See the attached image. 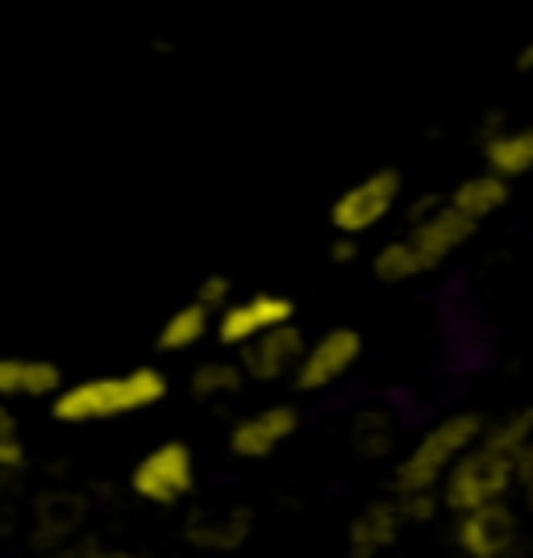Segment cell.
<instances>
[{
    "instance_id": "20",
    "label": "cell",
    "mask_w": 533,
    "mask_h": 558,
    "mask_svg": "<svg viewBox=\"0 0 533 558\" xmlns=\"http://www.w3.org/2000/svg\"><path fill=\"white\" fill-rule=\"evenodd\" d=\"M350 446L363 463H379L388 459L396 446V417L384 413V409H363L354 425H350Z\"/></svg>"
},
{
    "instance_id": "9",
    "label": "cell",
    "mask_w": 533,
    "mask_h": 558,
    "mask_svg": "<svg viewBox=\"0 0 533 558\" xmlns=\"http://www.w3.org/2000/svg\"><path fill=\"white\" fill-rule=\"evenodd\" d=\"M288 322H296V301L292 296H283V292H251V296L230 301L217 313L213 338H217V347L238 350L246 342H255L258 333L288 326Z\"/></svg>"
},
{
    "instance_id": "6",
    "label": "cell",
    "mask_w": 533,
    "mask_h": 558,
    "mask_svg": "<svg viewBox=\"0 0 533 558\" xmlns=\"http://www.w3.org/2000/svg\"><path fill=\"white\" fill-rule=\"evenodd\" d=\"M404 196V175L396 167H379L367 171L363 180H354L350 187H342L329 205V230L338 238H363L375 226H384L396 213Z\"/></svg>"
},
{
    "instance_id": "8",
    "label": "cell",
    "mask_w": 533,
    "mask_h": 558,
    "mask_svg": "<svg viewBox=\"0 0 533 558\" xmlns=\"http://www.w3.org/2000/svg\"><path fill=\"white\" fill-rule=\"evenodd\" d=\"M363 333L354 326H334L317 333L308 347H304V359L296 375H292V384H296V392H325V388H334V384H342L354 367H359V359H363Z\"/></svg>"
},
{
    "instance_id": "2",
    "label": "cell",
    "mask_w": 533,
    "mask_h": 558,
    "mask_svg": "<svg viewBox=\"0 0 533 558\" xmlns=\"http://www.w3.org/2000/svg\"><path fill=\"white\" fill-rule=\"evenodd\" d=\"M171 392V379L162 367H130L117 375H93L80 384H63V392L50 400V417L59 425H100V421L134 417L162 404Z\"/></svg>"
},
{
    "instance_id": "23",
    "label": "cell",
    "mask_w": 533,
    "mask_h": 558,
    "mask_svg": "<svg viewBox=\"0 0 533 558\" xmlns=\"http://www.w3.org/2000/svg\"><path fill=\"white\" fill-rule=\"evenodd\" d=\"M50 558H138L134 550H125V546H109V542H100L93 534H80L75 542H68L59 555Z\"/></svg>"
},
{
    "instance_id": "16",
    "label": "cell",
    "mask_w": 533,
    "mask_h": 558,
    "mask_svg": "<svg viewBox=\"0 0 533 558\" xmlns=\"http://www.w3.org/2000/svg\"><path fill=\"white\" fill-rule=\"evenodd\" d=\"M213 326H217V313L205 301L192 296V301H184L180 308H171L162 317L159 333H155V350L159 354H187V350H196L209 338Z\"/></svg>"
},
{
    "instance_id": "5",
    "label": "cell",
    "mask_w": 533,
    "mask_h": 558,
    "mask_svg": "<svg viewBox=\"0 0 533 558\" xmlns=\"http://www.w3.org/2000/svg\"><path fill=\"white\" fill-rule=\"evenodd\" d=\"M130 492H134V500L150 505V509H175V505L192 500V492H196L192 446L184 438H167V442L150 446L130 471Z\"/></svg>"
},
{
    "instance_id": "24",
    "label": "cell",
    "mask_w": 533,
    "mask_h": 558,
    "mask_svg": "<svg viewBox=\"0 0 533 558\" xmlns=\"http://www.w3.org/2000/svg\"><path fill=\"white\" fill-rule=\"evenodd\" d=\"M230 292H233L230 276H209V279H201V288H196V301H205L213 313H221V308L233 301Z\"/></svg>"
},
{
    "instance_id": "26",
    "label": "cell",
    "mask_w": 533,
    "mask_h": 558,
    "mask_svg": "<svg viewBox=\"0 0 533 558\" xmlns=\"http://www.w3.org/2000/svg\"><path fill=\"white\" fill-rule=\"evenodd\" d=\"M334 238H338V233H334ZM350 258H354V238H338V242H334V263H350Z\"/></svg>"
},
{
    "instance_id": "13",
    "label": "cell",
    "mask_w": 533,
    "mask_h": 558,
    "mask_svg": "<svg viewBox=\"0 0 533 558\" xmlns=\"http://www.w3.org/2000/svg\"><path fill=\"white\" fill-rule=\"evenodd\" d=\"M409 521L396 505V496L372 500L350 517L347 525V558H384L388 550H396V542L404 537Z\"/></svg>"
},
{
    "instance_id": "11",
    "label": "cell",
    "mask_w": 533,
    "mask_h": 558,
    "mask_svg": "<svg viewBox=\"0 0 533 558\" xmlns=\"http://www.w3.org/2000/svg\"><path fill=\"white\" fill-rule=\"evenodd\" d=\"M304 347H308L304 329L296 322H288V326L267 329V333H258L255 342L238 347V363H242V372H246L251 384H279V379L296 375Z\"/></svg>"
},
{
    "instance_id": "25",
    "label": "cell",
    "mask_w": 533,
    "mask_h": 558,
    "mask_svg": "<svg viewBox=\"0 0 533 558\" xmlns=\"http://www.w3.org/2000/svg\"><path fill=\"white\" fill-rule=\"evenodd\" d=\"M517 492H521L525 509L533 512V442L525 446V454H521V466H517Z\"/></svg>"
},
{
    "instance_id": "21",
    "label": "cell",
    "mask_w": 533,
    "mask_h": 558,
    "mask_svg": "<svg viewBox=\"0 0 533 558\" xmlns=\"http://www.w3.org/2000/svg\"><path fill=\"white\" fill-rule=\"evenodd\" d=\"M25 466V442L17 434V417L9 404H0V475L9 471H22Z\"/></svg>"
},
{
    "instance_id": "18",
    "label": "cell",
    "mask_w": 533,
    "mask_h": 558,
    "mask_svg": "<svg viewBox=\"0 0 533 558\" xmlns=\"http://www.w3.org/2000/svg\"><path fill=\"white\" fill-rule=\"evenodd\" d=\"M251 379L242 372V363H238V354H221V359H205V363H196V372L187 379V392L192 400H201V404H226L233 396H242Z\"/></svg>"
},
{
    "instance_id": "14",
    "label": "cell",
    "mask_w": 533,
    "mask_h": 558,
    "mask_svg": "<svg viewBox=\"0 0 533 558\" xmlns=\"http://www.w3.org/2000/svg\"><path fill=\"white\" fill-rule=\"evenodd\" d=\"M63 392V367L34 354H0V404L54 400Z\"/></svg>"
},
{
    "instance_id": "10",
    "label": "cell",
    "mask_w": 533,
    "mask_h": 558,
    "mask_svg": "<svg viewBox=\"0 0 533 558\" xmlns=\"http://www.w3.org/2000/svg\"><path fill=\"white\" fill-rule=\"evenodd\" d=\"M296 429H301L296 404H263V409H251V413H242L230 425V454L242 459V463H263L283 442H292Z\"/></svg>"
},
{
    "instance_id": "4",
    "label": "cell",
    "mask_w": 533,
    "mask_h": 558,
    "mask_svg": "<svg viewBox=\"0 0 533 558\" xmlns=\"http://www.w3.org/2000/svg\"><path fill=\"white\" fill-rule=\"evenodd\" d=\"M517 466H521V454L484 434L459 463L450 466V475L441 480L438 488L441 509L455 517V512L480 509V505L512 500V492H517Z\"/></svg>"
},
{
    "instance_id": "22",
    "label": "cell",
    "mask_w": 533,
    "mask_h": 558,
    "mask_svg": "<svg viewBox=\"0 0 533 558\" xmlns=\"http://www.w3.org/2000/svg\"><path fill=\"white\" fill-rule=\"evenodd\" d=\"M396 505H400V512H404L409 525H429L434 517L446 512L441 509V492H404V496H396Z\"/></svg>"
},
{
    "instance_id": "7",
    "label": "cell",
    "mask_w": 533,
    "mask_h": 558,
    "mask_svg": "<svg viewBox=\"0 0 533 558\" xmlns=\"http://www.w3.org/2000/svg\"><path fill=\"white\" fill-rule=\"evenodd\" d=\"M525 546V521L512 500L455 512V550L463 558H517Z\"/></svg>"
},
{
    "instance_id": "17",
    "label": "cell",
    "mask_w": 533,
    "mask_h": 558,
    "mask_svg": "<svg viewBox=\"0 0 533 558\" xmlns=\"http://www.w3.org/2000/svg\"><path fill=\"white\" fill-rule=\"evenodd\" d=\"M509 187L512 184L505 180V175H496V171H487L484 167L480 175H467L463 184L450 187V205H459L471 221H480V226H484V221H492L496 213L509 205V196H512Z\"/></svg>"
},
{
    "instance_id": "3",
    "label": "cell",
    "mask_w": 533,
    "mask_h": 558,
    "mask_svg": "<svg viewBox=\"0 0 533 558\" xmlns=\"http://www.w3.org/2000/svg\"><path fill=\"white\" fill-rule=\"evenodd\" d=\"M487 421L480 413H450L434 421L417 442L409 446L392 466V492H438L441 480L450 475V466L463 459L471 446L484 438Z\"/></svg>"
},
{
    "instance_id": "19",
    "label": "cell",
    "mask_w": 533,
    "mask_h": 558,
    "mask_svg": "<svg viewBox=\"0 0 533 558\" xmlns=\"http://www.w3.org/2000/svg\"><path fill=\"white\" fill-rule=\"evenodd\" d=\"M484 167L505 175V180H521L533 171V125H521V130H500L496 138H487L484 146Z\"/></svg>"
},
{
    "instance_id": "12",
    "label": "cell",
    "mask_w": 533,
    "mask_h": 558,
    "mask_svg": "<svg viewBox=\"0 0 533 558\" xmlns=\"http://www.w3.org/2000/svg\"><path fill=\"white\" fill-rule=\"evenodd\" d=\"M255 534V512L246 505H226V509H205V512H192L184 521V537L187 546L196 555H238L246 542Z\"/></svg>"
},
{
    "instance_id": "15",
    "label": "cell",
    "mask_w": 533,
    "mask_h": 558,
    "mask_svg": "<svg viewBox=\"0 0 533 558\" xmlns=\"http://www.w3.org/2000/svg\"><path fill=\"white\" fill-rule=\"evenodd\" d=\"M84 517H88V505H84L75 492H47V496L34 505L29 542H34L38 550H47V555H59L68 542H75V537L84 534V530H80Z\"/></svg>"
},
{
    "instance_id": "28",
    "label": "cell",
    "mask_w": 533,
    "mask_h": 558,
    "mask_svg": "<svg viewBox=\"0 0 533 558\" xmlns=\"http://www.w3.org/2000/svg\"><path fill=\"white\" fill-rule=\"evenodd\" d=\"M0 558H9V555H0Z\"/></svg>"
},
{
    "instance_id": "27",
    "label": "cell",
    "mask_w": 533,
    "mask_h": 558,
    "mask_svg": "<svg viewBox=\"0 0 533 558\" xmlns=\"http://www.w3.org/2000/svg\"><path fill=\"white\" fill-rule=\"evenodd\" d=\"M517 68H521V71H533V47H525L521 54H517Z\"/></svg>"
},
{
    "instance_id": "1",
    "label": "cell",
    "mask_w": 533,
    "mask_h": 558,
    "mask_svg": "<svg viewBox=\"0 0 533 558\" xmlns=\"http://www.w3.org/2000/svg\"><path fill=\"white\" fill-rule=\"evenodd\" d=\"M475 233H480V221H471L459 205H450V196L425 201L409 217V230L375 251L372 276L379 283H409L417 276H429L450 255H459Z\"/></svg>"
}]
</instances>
